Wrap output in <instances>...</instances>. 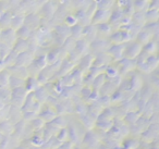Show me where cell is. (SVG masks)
Instances as JSON below:
<instances>
[{"mask_svg": "<svg viewBox=\"0 0 159 149\" xmlns=\"http://www.w3.org/2000/svg\"><path fill=\"white\" fill-rule=\"evenodd\" d=\"M102 144L99 136L97 135L94 129L92 131H87L85 135L83 136L82 142L80 144V148L81 149H97L98 146Z\"/></svg>", "mask_w": 159, "mask_h": 149, "instance_id": "6da1fadb", "label": "cell"}, {"mask_svg": "<svg viewBox=\"0 0 159 149\" xmlns=\"http://www.w3.org/2000/svg\"><path fill=\"white\" fill-rule=\"evenodd\" d=\"M110 46L111 44L109 39L97 37L93 43L89 44V53H92L93 56L99 55V53H106L108 49L110 48Z\"/></svg>", "mask_w": 159, "mask_h": 149, "instance_id": "7a4b0ae2", "label": "cell"}, {"mask_svg": "<svg viewBox=\"0 0 159 149\" xmlns=\"http://www.w3.org/2000/svg\"><path fill=\"white\" fill-rule=\"evenodd\" d=\"M113 64L117 66L119 75L122 77L126 76L129 73L134 71L135 68H136V62H135V60L125 59V58H123V59L119 60V61H117V62H113Z\"/></svg>", "mask_w": 159, "mask_h": 149, "instance_id": "3957f363", "label": "cell"}, {"mask_svg": "<svg viewBox=\"0 0 159 149\" xmlns=\"http://www.w3.org/2000/svg\"><path fill=\"white\" fill-rule=\"evenodd\" d=\"M29 95V93L26 92L24 87H20V88H16V89L11 90V98H10V106H13L16 108H22L24 100L26 98V96Z\"/></svg>", "mask_w": 159, "mask_h": 149, "instance_id": "277c9868", "label": "cell"}, {"mask_svg": "<svg viewBox=\"0 0 159 149\" xmlns=\"http://www.w3.org/2000/svg\"><path fill=\"white\" fill-rule=\"evenodd\" d=\"M57 8H58V1H56V2L55 1H45V3L42 6V8H40L37 13L42 20L50 21L52 19Z\"/></svg>", "mask_w": 159, "mask_h": 149, "instance_id": "5b68a950", "label": "cell"}, {"mask_svg": "<svg viewBox=\"0 0 159 149\" xmlns=\"http://www.w3.org/2000/svg\"><path fill=\"white\" fill-rule=\"evenodd\" d=\"M142 48L143 47L135 40L129 42L124 46V52H123V58L130 60H135L139 56V53L142 52Z\"/></svg>", "mask_w": 159, "mask_h": 149, "instance_id": "8992f818", "label": "cell"}, {"mask_svg": "<svg viewBox=\"0 0 159 149\" xmlns=\"http://www.w3.org/2000/svg\"><path fill=\"white\" fill-rule=\"evenodd\" d=\"M128 79L129 83H130V87H131V90L134 93L139 92V89L142 88V86L144 85V77H143V74H141L139 72H137L136 70L132 71V72L129 73L126 76H124Z\"/></svg>", "mask_w": 159, "mask_h": 149, "instance_id": "52a82bcc", "label": "cell"}, {"mask_svg": "<svg viewBox=\"0 0 159 149\" xmlns=\"http://www.w3.org/2000/svg\"><path fill=\"white\" fill-rule=\"evenodd\" d=\"M18 37H16V31H13L12 29H5L0 31V43L7 45L8 47L12 49L14 43L16 42Z\"/></svg>", "mask_w": 159, "mask_h": 149, "instance_id": "ba28073f", "label": "cell"}, {"mask_svg": "<svg viewBox=\"0 0 159 149\" xmlns=\"http://www.w3.org/2000/svg\"><path fill=\"white\" fill-rule=\"evenodd\" d=\"M40 24H42V19L38 13H29L24 16V25L29 27L32 32L39 29Z\"/></svg>", "mask_w": 159, "mask_h": 149, "instance_id": "9c48e42d", "label": "cell"}, {"mask_svg": "<svg viewBox=\"0 0 159 149\" xmlns=\"http://www.w3.org/2000/svg\"><path fill=\"white\" fill-rule=\"evenodd\" d=\"M111 16V10H96L92 16V24L97 25L108 23Z\"/></svg>", "mask_w": 159, "mask_h": 149, "instance_id": "30bf717a", "label": "cell"}, {"mask_svg": "<svg viewBox=\"0 0 159 149\" xmlns=\"http://www.w3.org/2000/svg\"><path fill=\"white\" fill-rule=\"evenodd\" d=\"M124 46L125 44H120V45H111L110 48L108 49L107 53L109 57L112 59L113 62H117L119 60L123 59V52H124Z\"/></svg>", "mask_w": 159, "mask_h": 149, "instance_id": "8fae6325", "label": "cell"}, {"mask_svg": "<svg viewBox=\"0 0 159 149\" xmlns=\"http://www.w3.org/2000/svg\"><path fill=\"white\" fill-rule=\"evenodd\" d=\"M37 116L39 119H42L45 123H49V122H51L56 116H57V114H56L55 109H53V108L48 107V106H46V105H43L42 109H40V111H39V113H38Z\"/></svg>", "mask_w": 159, "mask_h": 149, "instance_id": "7c38bea8", "label": "cell"}, {"mask_svg": "<svg viewBox=\"0 0 159 149\" xmlns=\"http://www.w3.org/2000/svg\"><path fill=\"white\" fill-rule=\"evenodd\" d=\"M93 61H94V56L92 53H87V55L83 56L80 59L79 63L76 64V68L85 74L93 66Z\"/></svg>", "mask_w": 159, "mask_h": 149, "instance_id": "4fadbf2b", "label": "cell"}, {"mask_svg": "<svg viewBox=\"0 0 159 149\" xmlns=\"http://www.w3.org/2000/svg\"><path fill=\"white\" fill-rule=\"evenodd\" d=\"M112 59L109 57L108 53H99V55L94 56L93 66L96 68H106L107 65L112 63Z\"/></svg>", "mask_w": 159, "mask_h": 149, "instance_id": "5bb4252c", "label": "cell"}, {"mask_svg": "<svg viewBox=\"0 0 159 149\" xmlns=\"http://www.w3.org/2000/svg\"><path fill=\"white\" fill-rule=\"evenodd\" d=\"M6 69H7L8 72L10 73V75L19 77V79H24V81L30 76L27 68H24V66L12 65V66H9V68H6Z\"/></svg>", "mask_w": 159, "mask_h": 149, "instance_id": "9a60e30c", "label": "cell"}, {"mask_svg": "<svg viewBox=\"0 0 159 149\" xmlns=\"http://www.w3.org/2000/svg\"><path fill=\"white\" fill-rule=\"evenodd\" d=\"M82 38L84 40H86L89 44L93 43L94 40L97 38V29H96V25L91 24V25H89V26L83 27Z\"/></svg>", "mask_w": 159, "mask_h": 149, "instance_id": "2e32d148", "label": "cell"}, {"mask_svg": "<svg viewBox=\"0 0 159 149\" xmlns=\"http://www.w3.org/2000/svg\"><path fill=\"white\" fill-rule=\"evenodd\" d=\"M34 57L29 52V51H25V52L19 53L18 57H16V64L14 65L18 66H24V68H27L30 64L33 62Z\"/></svg>", "mask_w": 159, "mask_h": 149, "instance_id": "e0dca14e", "label": "cell"}, {"mask_svg": "<svg viewBox=\"0 0 159 149\" xmlns=\"http://www.w3.org/2000/svg\"><path fill=\"white\" fill-rule=\"evenodd\" d=\"M96 29H97V37L99 38H106L108 39L110 35L113 33V29L109 25V23H102V24L96 25Z\"/></svg>", "mask_w": 159, "mask_h": 149, "instance_id": "ac0fdd59", "label": "cell"}, {"mask_svg": "<svg viewBox=\"0 0 159 149\" xmlns=\"http://www.w3.org/2000/svg\"><path fill=\"white\" fill-rule=\"evenodd\" d=\"M74 51L82 58L83 56L89 53V44L84 40L83 38H81L80 40L75 42V47H74Z\"/></svg>", "mask_w": 159, "mask_h": 149, "instance_id": "d6986e66", "label": "cell"}, {"mask_svg": "<svg viewBox=\"0 0 159 149\" xmlns=\"http://www.w3.org/2000/svg\"><path fill=\"white\" fill-rule=\"evenodd\" d=\"M155 92H156V89H155L152 86H150L149 84H147V83H144V85L142 86V88L139 90V98H141L142 100L147 102V101L152 98V96L154 95Z\"/></svg>", "mask_w": 159, "mask_h": 149, "instance_id": "ffe728a7", "label": "cell"}, {"mask_svg": "<svg viewBox=\"0 0 159 149\" xmlns=\"http://www.w3.org/2000/svg\"><path fill=\"white\" fill-rule=\"evenodd\" d=\"M22 120V111H21L20 108L13 107V106H10L9 108V114H8V121H9L11 124H16L19 121Z\"/></svg>", "mask_w": 159, "mask_h": 149, "instance_id": "44dd1931", "label": "cell"}, {"mask_svg": "<svg viewBox=\"0 0 159 149\" xmlns=\"http://www.w3.org/2000/svg\"><path fill=\"white\" fill-rule=\"evenodd\" d=\"M51 31H52L53 33L58 36V37H60L63 40H66L68 37H70V27L66 26V25H64L63 23L53 26Z\"/></svg>", "mask_w": 159, "mask_h": 149, "instance_id": "7402d4cb", "label": "cell"}, {"mask_svg": "<svg viewBox=\"0 0 159 149\" xmlns=\"http://www.w3.org/2000/svg\"><path fill=\"white\" fill-rule=\"evenodd\" d=\"M139 116H141L139 112H137L136 110H131V111L126 112V114L124 115V118L122 119V121H123L128 126H132V125L136 124Z\"/></svg>", "mask_w": 159, "mask_h": 149, "instance_id": "603a6c76", "label": "cell"}, {"mask_svg": "<svg viewBox=\"0 0 159 149\" xmlns=\"http://www.w3.org/2000/svg\"><path fill=\"white\" fill-rule=\"evenodd\" d=\"M32 94H33V97H34V99H35V101H37L40 105H45V102H46L47 98H48V96H49L48 93H47L46 89L44 88V86H39V87L36 90H34Z\"/></svg>", "mask_w": 159, "mask_h": 149, "instance_id": "cb8c5ba5", "label": "cell"}, {"mask_svg": "<svg viewBox=\"0 0 159 149\" xmlns=\"http://www.w3.org/2000/svg\"><path fill=\"white\" fill-rule=\"evenodd\" d=\"M75 118H76V116H75ZM76 119L79 120V122L81 123V125H82L86 131H92V129H94V126H95V120H93L89 114L79 116V118H76Z\"/></svg>", "mask_w": 159, "mask_h": 149, "instance_id": "d4e9b609", "label": "cell"}, {"mask_svg": "<svg viewBox=\"0 0 159 149\" xmlns=\"http://www.w3.org/2000/svg\"><path fill=\"white\" fill-rule=\"evenodd\" d=\"M131 22L136 26L143 29V26L146 24V19H145V12H136L132 14L131 16Z\"/></svg>", "mask_w": 159, "mask_h": 149, "instance_id": "484cf974", "label": "cell"}, {"mask_svg": "<svg viewBox=\"0 0 159 149\" xmlns=\"http://www.w3.org/2000/svg\"><path fill=\"white\" fill-rule=\"evenodd\" d=\"M70 116L71 115H57L51 121V123H52L55 126H57L59 129H66V126H68V124H69V121H70Z\"/></svg>", "mask_w": 159, "mask_h": 149, "instance_id": "4316f807", "label": "cell"}, {"mask_svg": "<svg viewBox=\"0 0 159 149\" xmlns=\"http://www.w3.org/2000/svg\"><path fill=\"white\" fill-rule=\"evenodd\" d=\"M23 25H24V14H12L10 29L16 31L20 27H22Z\"/></svg>", "mask_w": 159, "mask_h": 149, "instance_id": "83f0119b", "label": "cell"}, {"mask_svg": "<svg viewBox=\"0 0 159 149\" xmlns=\"http://www.w3.org/2000/svg\"><path fill=\"white\" fill-rule=\"evenodd\" d=\"M27 49H29V42L25 39H21V38H18L16 42L14 43L13 47H12V50L18 55L27 51Z\"/></svg>", "mask_w": 159, "mask_h": 149, "instance_id": "f1b7e54d", "label": "cell"}, {"mask_svg": "<svg viewBox=\"0 0 159 149\" xmlns=\"http://www.w3.org/2000/svg\"><path fill=\"white\" fill-rule=\"evenodd\" d=\"M152 39V36L150 35L147 31L142 29L141 31H139V33L137 34L136 38H135V42H137L142 47H143V46H145L147 43H149Z\"/></svg>", "mask_w": 159, "mask_h": 149, "instance_id": "f546056e", "label": "cell"}, {"mask_svg": "<svg viewBox=\"0 0 159 149\" xmlns=\"http://www.w3.org/2000/svg\"><path fill=\"white\" fill-rule=\"evenodd\" d=\"M117 89H118L117 86L111 84L110 82H106V83L104 84V86L98 90V93H99V96H109L110 97Z\"/></svg>", "mask_w": 159, "mask_h": 149, "instance_id": "4dcf8cb0", "label": "cell"}, {"mask_svg": "<svg viewBox=\"0 0 159 149\" xmlns=\"http://www.w3.org/2000/svg\"><path fill=\"white\" fill-rule=\"evenodd\" d=\"M107 82V79H106V75H105V73H100L99 75H97V76L94 79V81L92 82L91 84V88L94 90H99L100 88L104 86V84Z\"/></svg>", "mask_w": 159, "mask_h": 149, "instance_id": "1f68e13d", "label": "cell"}, {"mask_svg": "<svg viewBox=\"0 0 159 149\" xmlns=\"http://www.w3.org/2000/svg\"><path fill=\"white\" fill-rule=\"evenodd\" d=\"M13 132V124L9 122L8 120L1 121L0 122V134L2 136H11Z\"/></svg>", "mask_w": 159, "mask_h": 149, "instance_id": "d6a6232c", "label": "cell"}, {"mask_svg": "<svg viewBox=\"0 0 159 149\" xmlns=\"http://www.w3.org/2000/svg\"><path fill=\"white\" fill-rule=\"evenodd\" d=\"M39 84H38L37 79L36 77H33V76H29L26 79H25V85H24V88L26 89V92L29 93H33L34 90H36L38 87H39Z\"/></svg>", "mask_w": 159, "mask_h": 149, "instance_id": "836d02e7", "label": "cell"}, {"mask_svg": "<svg viewBox=\"0 0 159 149\" xmlns=\"http://www.w3.org/2000/svg\"><path fill=\"white\" fill-rule=\"evenodd\" d=\"M142 51H144L147 55H157V51H158V42L152 39L145 46H143Z\"/></svg>", "mask_w": 159, "mask_h": 149, "instance_id": "e575fe53", "label": "cell"}, {"mask_svg": "<svg viewBox=\"0 0 159 149\" xmlns=\"http://www.w3.org/2000/svg\"><path fill=\"white\" fill-rule=\"evenodd\" d=\"M24 85H25L24 79H19V77H16V76H12V75H10L9 84H8V88H9L10 90L16 89V88L24 87Z\"/></svg>", "mask_w": 159, "mask_h": 149, "instance_id": "d590c367", "label": "cell"}, {"mask_svg": "<svg viewBox=\"0 0 159 149\" xmlns=\"http://www.w3.org/2000/svg\"><path fill=\"white\" fill-rule=\"evenodd\" d=\"M71 77L73 79V83L79 84V85H83V79H84V73L82 71H80L79 69L75 66L70 73Z\"/></svg>", "mask_w": 159, "mask_h": 149, "instance_id": "8d00e7d4", "label": "cell"}, {"mask_svg": "<svg viewBox=\"0 0 159 149\" xmlns=\"http://www.w3.org/2000/svg\"><path fill=\"white\" fill-rule=\"evenodd\" d=\"M87 109H89V105L85 102H81L79 105L74 106V110H73V115L79 118V116H82L87 114Z\"/></svg>", "mask_w": 159, "mask_h": 149, "instance_id": "74e56055", "label": "cell"}, {"mask_svg": "<svg viewBox=\"0 0 159 149\" xmlns=\"http://www.w3.org/2000/svg\"><path fill=\"white\" fill-rule=\"evenodd\" d=\"M83 35V26H81L80 24H76L74 26L70 27V37L76 42L82 38Z\"/></svg>", "mask_w": 159, "mask_h": 149, "instance_id": "f35d334b", "label": "cell"}, {"mask_svg": "<svg viewBox=\"0 0 159 149\" xmlns=\"http://www.w3.org/2000/svg\"><path fill=\"white\" fill-rule=\"evenodd\" d=\"M59 146H60V142H58L56 136H52V137L49 138L47 142H45L39 148L40 149H57Z\"/></svg>", "mask_w": 159, "mask_h": 149, "instance_id": "ab89813d", "label": "cell"}, {"mask_svg": "<svg viewBox=\"0 0 159 149\" xmlns=\"http://www.w3.org/2000/svg\"><path fill=\"white\" fill-rule=\"evenodd\" d=\"M159 10H147L145 12L146 23H156L158 22Z\"/></svg>", "mask_w": 159, "mask_h": 149, "instance_id": "60d3db41", "label": "cell"}, {"mask_svg": "<svg viewBox=\"0 0 159 149\" xmlns=\"http://www.w3.org/2000/svg\"><path fill=\"white\" fill-rule=\"evenodd\" d=\"M16 37H18V38L27 40L30 38V36H31L32 31L29 29V27H26L25 25H23L22 27H20L19 29H16Z\"/></svg>", "mask_w": 159, "mask_h": 149, "instance_id": "b9f144b4", "label": "cell"}, {"mask_svg": "<svg viewBox=\"0 0 159 149\" xmlns=\"http://www.w3.org/2000/svg\"><path fill=\"white\" fill-rule=\"evenodd\" d=\"M148 5L149 1H133V7H134V11L136 12H146L148 10Z\"/></svg>", "mask_w": 159, "mask_h": 149, "instance_id": "7bdbcfd3", "label": "cell"}, {"mask_svg": "<svg viewBox=\"0 0 159 149\" xmlns=\"http://www.w3.org/2000/svg\"><path fill=\"white\" fill-rule=\"evenodd\" d=\"M10 79V73L8 72L7 69L0 72V89L1 88H8V84H9Z\"/></svg>", "mask_w": 159, "mask_h": 149, "instance_id": "ee69618b", "label": "cell"}, {"mask_svg": "<svg viewBox=\"0 0 159 149\" xmlns=\"http://www.w3.org/2000/svg\"><path fill=\"white\" fill-rule=\"evenodd\" d=\"M29 124H30V126L32 127V129L34 131V133H35V132H38V131H40V129H44V126H45V124H46V123H45L42 119H39L37 116V118L34 119L33 121L29 122Z\"/></svg>", "mask_w": 159, "mask_h": 149, "instance_id": "f6af8a7d", "label": "cell"}, {"mask_svg": "<svg viewBox=\"0 0 159 149\" xmlns=\"http://www.w3.org/2000/svg\"><path fill=\"white\" fill-rule=\"evenodd\" d=\"M97 10H111L115 6V1H107V0H100L95 1Z\"/></svg>", "mask_w": 159, "mask_h": 149, "instance_id": "bcb514c9", "label": "cell"}, {"mask_svg": "<svg viewBox=\"0 0 159 149\" xmlns=\"http://www.w3.org/2000/svg\"><path fill=\"white\" fill-rule=\"evenodd\" d=\"M11 98V90L9 88H1L0 89V102L9 105Z\"/></svg>", "mask_w": 159, "mask_h": 149, "instance_id": "7dc6e473", "label": "cell"}, {"mask_svg": "<svg viewBox=\"0 0 159 149\" xmlns=\"http://www.w3.org/2000/svg\"><path fill=\"white\" fill-rule=\"evenodd\" d=\"M16 57H18V53H16L13 50L11 49L9 53H8L7 57L3 59V62H5V65L6 68H9V66H12L16 64Z\"/></svg>", "mask_w": 159, "mask_h": 149, "instance_id": "c3c4849f", "label": "cell"}, {"mask_svg": "<svg viewBox=\"0 0 159 149\" xmlns=\"http://www.w3.org/2000/svg\"><path fill=\"white\" fill-rule=\"evenodd\" d=\"M74 47H75V40L73 39V38H71V37H68L63 42L61 48L63 49V50L66 51V55H68L69 52H71L72 50H74Z\"/></svg>", "mask_w": 159, "mask_h": 149, "instance_id": "681fc988", "label": "cell"}, {"mask_svg": "<svg viewBox=\"0 0 159 149\" xmlns=\"http://www.w3.org/2000/svg\"><path fill=\"white\" fill-rule=\"evenodd\" d=\"M134 7H133V1H128L126 5L122 8V14L125 18H130L132 16V14L134 13Z\"/></svg>", "mask_w": 159, "mask_h": 149, "instance_id": "f907efd6", "label": "cell"}, {"mask_svg": "<svg viewBox=\"0 0 159 149\" xmlns=\"http://www.w3.org/2000/svg\"><path fill=\"white\" fill-rule=\"evenodd\" d=\"M149 120H148L147 118H145V116H139V121H137L136 122V126L139 127V131L142 132V133H143L144 131H145V129H148V126H149Z\"/></svg>", "mask_w": 159, "mask_h": 149, "instance_id": "816d5d0a", "label": "cell"}, {"mask_svg": "<svg viewBox=\"0 0 159 149\" xmlns=\"http://www.w3.org/2000/svg\"><path fill=\"white\" fill-rule=\"evenodd\" d=\"M56 138L58 139V142L61 144V142H64L66 140H69V137H68V129H59L57 134H56Z\"/></svg>", "mask_w": 159, "mask_h": 149, "instance_id": "f5cc1de1", "label": "cell"}, {"mask_svg": "<svg viewBox=\"0 0 159 149\" xmlns=\"http://www.w3.org/2000/svg\"><path fill=\"white\" fill-rule=\"evenodd\" d=\"M63 24L69 27H72L77 24V20L75 19V16H73L72 12H70V13L66 16V19H64V21H63Z\"/></svg>", "mask_w": 159, "mask_h": 149, "instance_id": "db71d44e", "label": "cell"}, {"mask_svg": "<svg viewBox=\"0 0 159 149\" xmlns=\"http://www.w3.org/2000/svg\"><path fill=\"white\" fill-rule=\"evenodd\" d=\"M37 118V113H35V112L33 111H24L22 112V120L25 121L26 123L31 122V121H33L34 119Z\"/></svg>", "mask_w": 159, "mask_h": 149, "instance_id": "11a10c76", "label": "cell"}, {"mask_svg": "<svg viewBox=\"0 0 159 149\" xmlns=\"http://www.w3.org/2000/svg\"><path fill=\"white\" fill-rule=\"evenodd\" d=\"M10 51H11V48H10V47H8L7 45L2 44V43H0V59L1 60L5 59Z\"/></svg>", "mask_w": 159, "mask_h": 149, "instance_id": "9f6ffc18", "label": "cell"}, {"mask_svg": "<svg viewBox=\"0 0 159 149\" xmlns=\"http://www.w3.org/2000/svg\"><path fill=\"white\" fill-rule=\"evenodd\" d=\"M59 102V99L57 98V97H53V96H48V98H47L46 102H45V105L48 106V107H51V108H55L56 105Z\"/></svg>", "mask_w": 159, "mask_h": 149, "instance_id": "6f0895ef", "label": "cell"}, {"mask_svg": "<svg viewBox=\"0 0 159 149\" xmlns=\"http://www.w3.org/2000/svg\"><path fill=\"white\" fill-rule=\"evenodd\" d=\"M74 145L72 144L71 142H69V140H66V142H61L60 144V146L58 147L57 149H74Z\"/></svg>", "mask_w": 159, "mask_h": 149, "instance_id": "680465c9", "label": "cell"}, {"mask_svg": "<svg viewBox=\"0 0 159 149\" xmlns=\"http://www.w3.org/2000/svg\"><path fill=\"white\" fill-rule=\"evenodd\" d=\"M148 10H159V1H149Z\"/></svg>", "mask_w": 159, "mask_h": 149, "instance_id": "91938a15", "label": "cell"}, {"mask_svg": "<svg viewBox=\"0 0 159 149\" xmlns=\"http://www.w3.org/2000/svg\"><path fill=\"white\" fill-rule=\"evenodd\" d=\"M6 69V65H5V62H3V60L0 59V72L1 71H3Z\"/></svg>", "mask_w": 159, "mask_h": 149, "instance_id": "94428289", "label": "cell"}, {"mask_svg": "<svg viewBox=\"0 0 159 149\" xmlns=\"http://www.w3.org/2000/svg\"><path fill=\"white\" fill-rule=\"evenodd\" d=\"M29 149H40L39 147H37V146H31Z\"/></svg>", "mask_w": 159, "mask_h": 149, "instance_id": "6125c7cd", "label": "cell"}, {"mask_svg": "<svg viewBox=\"0 0 159 149\" xmlns=\"http://www.w3.org/2000/svg\"><path fill=\"white\" fill-rule=\"evenodd\" d=\"M2 138H3V136L1 135V134H0V142H1V139H2Z\"/></svg>", "mask_w": 159, "mask_h": 149, "instance_id": "be15d7a7", "label": "cell"}, {"mask_svg": "<svg viewBox=\"0 0 159 149\" xmlns=\"http://www.w3.org/2000/svg\"><path fill=\"white\" fill-rule=\"evenodd\" d=\"M74 149H81V148H80V146H76V147H74Z\"/></svg>", "mask_w": 159, "mask_h": 149, "instance_id": "e7e4bbea", "label": "cell"}, {"mask_svg": "<svg viewBox=\"0 0 159 149\" xmlns=\"http://www.w3.org/2000/svg\"><path fill=\"white\" fill-rule=\"evenodd\" d=\"M0 31H1V29H0Z\"/></svg>", "mask_w": 159, "mask_h": 149, "instance_id": "03108f58", "label": "cell"}]
</instances>
